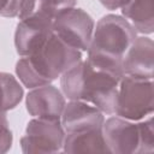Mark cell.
I'll use <instances>...</instances> for the list:
<instances>
[{
  "mask_svg": "<svg viewBox=\"0 0 154 154\" xmlns=\"http://www.w3.org/2000/svg\"><path fill=\"white\" fill-rule=\"evenodd\" d=\"M124 75L81 60L60 77L61 93L69 100L85 101L103 114L114 116L119 81Z\"/></svg>",
  "mask_w": 154,
  "mask_h": 154,
  "instance_id": "1",
  "label": "cell"
},
{
  "mask_svg": "<svg viewBox=\"0 0 154 154\" xmlns=\"http://www.w3.org/2000/svg\"><path fill=\"white\" fill-rule=\"evenodd\" d=\"M81 60L82 52L53 32L37 52L17 61L16 75L25 88L34 89L51 84Z\"/></svg>",
  "mask_w": 154,
  "mask_h": 154,
  "instance_id": "2",
  "label": "cell"
},
{
  "mask_svg": "<svg viewBox=\"0 0 154 154\" xmlns=\"http://www.w3.org/2000/svg\"><path fill=\"white\" fill-rule=\"evenodd\" d=\"M137 32L123 16L106 14L96 23L87 59L93 64L124 75L122 61Z\"/></svg>",
  "mask_w": 154,
  "mask_h": 154,
  "instance_id": "3",
  "label": "cell"
},
{
  "mask_svg": "<svg viewBox=\"0 0 154 154\" xmlns=\"http://www.w3.org/2000/svg\"><path fill=\"white\" fill-rule=\"evenodd\" d=\"M102 135L109 153L147 154L154 152L153 116L134 122L118 116L102 124Z\"/></svg>",
  "mask_w": 154,
  "mask_h": 154,
  "instance_id": "4",
  "label": "cell"
},
{
  "mask_svg": "<svg viewBox=\"0 0 154 154\" xmlns=\"http://www.w3.org/2000/svg\"><path fill=\"white\" fill-rule=\"evenodd\" d=\"M153 79L123 76L119 81L114 116L138 122L154 112Z\"/></svg>",
  "mask_w": 154,
  "mask_h": 154,
  "instance_id": "5",
  "label": "cell"
},
{
  "mask_svg": "<svg viewBox=\"0 0 154 154\" xmlns=\"http://www.w3.org/2000/svg\"><path fill=\"white\" fill-rule=\"evenodd\" d=\"M65 130L60 120L34 118L25 128L20 138V147L24 154L59 153L63 152Z\"/></svg>",
  "mask_w": 154,
  "mask_h": 154,
  "instance_id": "6",
  "label": "cell"
},
{
  "mask_svg": "<svg viewBox=\"0 0 154 154\" xmlns=\"http://www.w3.org/2000/svg\"><path fill=\"white\" fill-rule=\"evenodd\" d=\"M94 28V19L82 8H69L53 19V32L69 46L81 52H87Z\"/></svg>",
  "mask_w": 154,
  "mask_h": 154,
  "instance_id": "7",
  "label": "cell"
},
{
  "mask_svg": "<svg viewBox=\"0 0 154 154\" xmlns=\"http://www.w3.org/2000/svg\"><path fill=\"white\" fill-rule=\"evenodd\" d=\"M53 34V19L42 16H29L19 19L14 31V47L20 57L37 52Z\"/></svg>",
  "mask_w": 154,
  "mask_h": 154,
  "instance_id": "8",
  "label": "cell"
},
{
  "mask_svg": "<svg viewBox=\"0 0 154 154\" xmlns=\"http://www.w3.org/2000/svg\"><path fill=\"white\" fill-rule=\"evenodd\" d=\"M65 105L64 94L52 84L30 89L25 97L26 111L34 118L60 120Z\"/></svg>",
  "mask_w": 154,
  "mask_h": 154,
  "instance_id": "9",
  "label": "cell"
},
{
  "mask_svg": "<svg viewBox=\"0 0 154 154\" xmlns=\"http://www.w3.org/2000/svg\"><path fill=\"white\" fill-rule=\"evenodd\" d=\"M103 122L105 114L97 107L78 100H70L65 105L60 118L65 134L101 129Z\"/></svg>",
  "mask_w": 154,
  "mask_h": 154,
  "instance_id": "10",
  "label": "cell"
},
{
  "mask_svg": "<svg viewBox=\"0 0 154 154\" xmlns=\"http://www.w3.org/2000/svg\"><path fill=\"white\" fill-rule=\"evenodd\" d=\"M125 76L153 79L154 77V43L148 36H137L129 47L122 61Z\"/></svg>",
  "mask_w": 154,
  "mask_h": 154,
  "instance_id": "11",
  "label": "cell"
},
{
  "mask_svg": "<svg viewBox=\"0 0 154 154\" xmlns=\"http://www.w3.org/2000/svg\"><path fill=\"white\" fill-rule=\"evenodd\" d=\"M63 152L75 153H109L106 146L102 128L83 132L65 134Z\"/></svg>",
  "mask_w": 154,
  "mask_h": 154,
  "instance_id": "12",
  "label": "cell"
},
{
  "mask_svg": "<svg viewBox=\"0 0 154 154\" xmlns=\"http://www.w3.org/2000/svg\"><path fill=\"white\" fill-rule=\"evenodd\" d=\"M120 11L123 17L131 23L137 34H153L154 0H129Z\"/></svg>",
  "mask_w": 154,
  "mask_h": 154,
  "instance_id": "13",
  "label": "cell"
},
{
  "mask_svg": "<svg viewBox=\"0 0 154 154\" xmlns=\"http://www.w3.org/2000/svg\"><path fill=\"white\" fill-rule=\"evenodd\" d=\"M77 0H25L18 16L19 19L29 16H42L54 19L61 12L75 7Z\"/></svg>",
  "mask_w": 154,
  "mask_h": 154,
  "instance_id": "14",
  "label": "cell"
},
{
  "mask_svg": "<svg viewBox=\"0 0 154 154\" xmlns=\"http://www.w3.org/2000/svg\"><path fill=\"white\" fill-rule=\"evenodd\" d=\"M23 95V87L16 77L8 72H0V112H7L17 107Z\"/></svg>",
  "mask_w": 154,
  "mask_h": 154,
  "instance_id": "15",
  "label": "cell"
},
{
  "mask_svg": "<svg viewBox=\"0 0 154 154\" xmlns=\"http://www.w3.org/2000/svg\"><path fill=\"white\" fill-rule=\"evenodd\" d=\"M12 131L8 125L6 112H0V154L10 150L12 146Z\"/></svg>",
  "mask_w": 154,
  "mask_h": 154,
  "instance_id": "16",
  "label": "cell"
},
{
  "mask_svg": "<svg viewBox=\"0 0 154 154\" xmlns=\"http://www.w3.org/2000/svg\"><path fill=\"white\" fill-rule=\"evenodd\" d=\"M25 0H0V16L7 18L18 17Z\"/></svg>",
  "mask_w": 154,
  "mask_h": 154,
  "instance_id": "17",
  "label": "cell"
},
{
  "mask_svg": "<svg viewBox=\"0 0 154 154\" xmlns=\"http://www.w3.org/2000/svg\"><path fill=\"white\" fill-rule=\"evenodd\" d=\"M99 1L107 10L114 11V10H120L124 5L128 4L129 0H99Z\"/></svg>",
  "mask_w": 154,
  "mask_h": 154,
  "instance_id": "18",
  "label": "cell"
}]
</instances>
